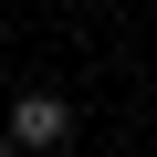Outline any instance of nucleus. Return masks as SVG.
<instances>
[{"instance_id": "f257e3e1", "label": "nucleus", "mask_w": 157, "mask_h": 157, "mask_svg": "<svg viewBox=\"0 0 157 157\" xmlns=\"http://www.w3.org/2000/svg\"><path fill=\"white\" fill-rule=\"evenodd\" d=\"M0 136H11V157H52V147H73V105H63L52 84H32V94L11 105V126H0Z\"/></svg>"}, {"instance_id": "f03ea898", "label": "nucleus", "mask_w": 157, "mask_h": 157, "mask_svg": "<svg viewBox=\"0 0 157 157\" xmlns=\"http://www.w3.org/2000/svg\"><path fill=\"white\" fill-rule=\"evenodd\" d=\"M0 157H11V136H0Z\"/></svg>"}]
</instances>
